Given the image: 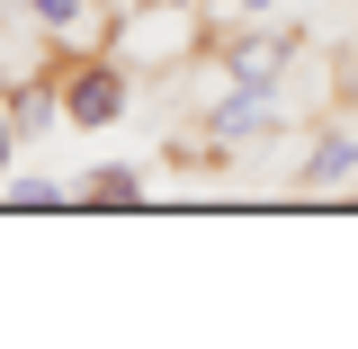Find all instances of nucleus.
<instances>
[{
    "mask_svg": "<svg viewBox=\"0 0 358 349\" xmlns=\"http://www.w3.org/2000/svg\"><path fill=\"white\" fill-rule=\"evenodd\" d=\"M117 108H126V81L117 72H81L72 81V126H108Z\"/></svg>",
    "mask_w": 358,
    "mask_h": 349,
    "instance_id": "obj_1",
    "label": "nucleus"
},
{
    "mask_svg": "<svg viewBox=\"0 0 358 349\" xmlns=\"http://www.w3.org/2000/svg\"><path fill=\"white\" fill-rule=\"evenodd\" d=\"M278 63H287V36H260V45H242V54H233V81L242 90H278Z\"/></svg>",
    "mask_w": 358,
    "mask_h": 349,
    "instance_id": "obj_2",
    "label": "nucleus"
},
{
    "mask_svg": "<svg viewBox=\"0 0 358 349\" xmlns=\"http://www.w3.org/2000/svg\"><path fill=\"white\" fill-rule=\"evenodd\" d=\"M81 197H99V206H134L143 188H134L126 171H99V179H81Z\"/></svg>",
    "mask_w": 358,
    "mask_h": 349,
    "instance_id": "obj_3",
    "label": "nucleus"
},
{
    "mask_svg": "<svg viewBox=\"0 0 358 349\" xmlns=\"http://www.w3.org/2000/svg\"><path fill=\"white\" fill-rule=\"evenodd\" d=\"M233 9H268V0H233Z\"/></svg>",
    "mask_w": 358,
    "mask_h": 349,
    "instance_id": "obj_4",
    "label": "nucleus"
},
{
    "mask_svg": "<svg viewBox=\"0 0 358 349\" xmlns=\"http://www.w3.org/2000/svg\"><path fill=\"white\" fill-rule=\"evenodd\" d=\"M0 162H9V126H0Z\"/></svg>",
    "mask_w": 358,
    "mask_h": 349,
    "instance_id": "obj_5",
    "label": "nucleus"
},
{
    "mask_svg": "<svg viewBox=\"0 0 358 349\" xmlns=\"http://www.w3.org/2000/svg\"><path fill=\"white\" fill-rule=\"evenodd\" d=\"M350 152H358V143H350Z\"/></svg>",
    "mask_w": 358,
    "mask_h": 349,
    "instance_id": "obj_6",
    "label": "nucleus"
}]
</instances>
